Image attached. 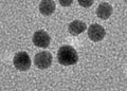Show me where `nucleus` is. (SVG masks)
Returning <instances> with one entry per match:
<instances>
[{
    "label": "nucleus",
    "instance_id": "obj_5",
    "mask_svg": "<svg viewBox=\"0 0 127 91\" xmlns=\"http://www.w3.org/2000/svg\"><path fill=\"white\" fill-rule=\"evenodd\" d=\"M51 38L49 36V34L45 31H37L33 35V43L38 48H48V46L50 45Z\"/></svg>",
    "mask_w": 127,
    "mask_h": 91
},
{
    "label": "nucleus",
    "instance_id": "obj_4",
    "mask_svg": "<svg viewBox=\"0 0 127 91\" xmlns=\"http://www.w3.org/2000/svg\"><path fill=\"white\" fill-rule=\"evenodd\" d=\"M106 31L102 26L97 23H93L88 28V37L92 41H101L104 39Z\"/></svg>",
    "mask_w": 127,
    "mask_h": 91
},
{
    "label": "nucleus",
    "instance_id": "obj_2",
    "mask_svg": "<svg viewBox=\"0 0 127 91\" xmlns=\"http://www.w3.org/2000/svg\"><path fill=\"white\" fill-rule=\"evenodd\" d=\"M14 67L19 71H28L31 68V58L27 52H18L13 58Z\"/></svg>",
    "mask_w": 127,
    "mask_h": 91
},
{
    "label": "nucleus",
    "instance_id": "obj_3",
    "mask_svg": "<svg viewBox=\"0 0 127 91\" xmlns=\"http://www.w3.org/2000/svg\"><path fill=\"white\" fill-rule=\"evenodd\" d=\"M34 64L39 69H48L52 65V54L47 51H42L35 55Z\"/></svg>",
    "mask_w": 127,
    "mask_h": 91
},
{
    "label": "nucleus",
    "instance_id": "obj_1",
    "mask_svg": "<svg viewBox=\"0 0 127 91\" xmlns=\"http://www.w3.org/2000/svg\"><path fill=\"white\" fill-rule=\"evenodd\" d=\"M57 61L63 66L75 65L78 61L77 52L71 46H63L57 52Z\"/></svg>",
    "mask_w": 127,
    "mask_h": 91
},
{
    "label": "nucleus",
    "instance_id": "obj_9",
    "mask_svg": "<svg viewBox=\"0 0 127 91\" xmlns=\"http://www.w3.org/2000/svg\"><path fill=\"white\" fill-rule=\"evenodd\" d=\"M93 1L94 0H77L78 4L83 7H90L93 4Z\"/></svg>",
    "mask_w": 127,
    "mask_h": 91
},
{
    "label": "nucleus",
    "instance_id": "obj_10",
    "mask_svg": "<svg viewBox=\"0 0 127 91\" xmlns=\"http://www.w3.org/2000/svg\"><path fill=\"white\" fill-rule=\"evenodd\" d=\"M59 3H61L62 6H70L72 4L73 0H58Z\"/></svg>",
    "mask_w": 127,
    "mask_h": 91
},
{
    "label": "nucleus",
    "instance_id": "obj_6",
    "mask_svg": "<svg viewBox=\"0 0 127 91\" xmlns=\"http://www.w3.org/2000/svg\"><path fill=\"white\" fill-rule=\"evenodd\" d=\"M55 2L53 0H41L39 3V12L45 15V16H50L55 12Z\"/></svg>",
    "mask_w": 127,
    "mask_h": 91
},
{
    "label": "nucleus",
    "instance_id": "obj_11",
    "mask_svg": "<svg viewBox=\"0 0 127 91\" xmlns=\"http://www.w3.org/2000/svg\"><path fill=\"white\" fill-rule=\"evenodd\" d=\"M125 1H126V3H127V0H125Z\"/></svg>",
    "mask_w": 127,
    "mask_h": 91
},
{
    "label": "nucleus",
    "instance_id": "obj_8",
    "mask_svg": "<svg viewBox=\"0 0 127 91\" xmlns=\"http://www.w3.org/2000/svg\"><path fill=\"white\" fill-rule=\"evenodd\" d=\"M86 29H87L86 23L81 21V20H74V21H72L69 25V28H68L69 33L71 35H73V36H77V35H79L81 33L84 32Z\"/></svg>",
    "mask_w": 127,
    "mask_h": 91
},
{
    "label": "nucleus",
    "instance_id": "obj_7",
    "mask_svg": "<svg viewBox=\"0 0 127 91\" xmlns=\"http://www.w3.org/2000/svg\"><path fill=\"white\" fill-rule=\"evenodd\" d=\"M111 14H112V6H111L109 3L103 2L101 4H98L97 9H96V16L98 18L105 20V19L109 18L111 16Z\"/></svg>",
    "mask_w": 127,
    "mask_h": 91
}]
</instances>
